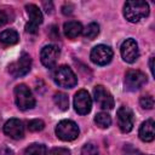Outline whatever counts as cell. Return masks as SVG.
Instances as JSON below:
<instances>
[{"mask_svg":"<svg viewBox=\"0 0 155 155\" xmlns=\"http://www.w3.org/2000/svg\"><path fill=\"white\" fill-rule=\"evenodd\" d=\"M149 15V5L142 0L126 1L124 5V16L131 23H137L140 19L148 17Z\"/></svg>","mask_w":155,"mask_h":155,"instance_id":"1","label":"cell"},{"mask_svg":"<svg viewBox=\"0 0 155 155\" xmlns=\"http://www.w3.org/2000/svg\"><path fill=\"white\" fill-rule=\"evenodd\" d=\"M15 102L21 110H28L35 105V98L30 88L24 84H19L15 87Z\"/></svg>","mask_w":155,"mask_h":155,"instance_id":"2","label":"cell"},{"mask_svg":"<svg viewBox=\"0 0 155 155\" xmlns=\"http://www.w3.org/2000/svg\"><path fill=\"white\" fill-rule=\"evenodd\" d=\"M80 130L78 125L71 120H62L56 126V134L59 139L64 142L74 140L79 137Z\"/></svg>","mask_w":155,"mask_h":155,"instance_id":"3","label":"cell"},{"mask_svg":"<svg viewBox=\"0 0 155 155\" xmlns=\"http://www.w3.org/2000/svg\"><path fill=\"white\" fill-rule=\"evenodd\" d=\"M54 82L64 88H73L78 84V78L68 65H61L53 74Z\"/></svg>","mask_w":155,"mask_h":155,"instance_id":"4","label":"cell"},{"mask_svg":"<svg viewBox=\"0 0 155 155\" xmlns=\"http://www.w3.org/2000/svg\"><path fill=\"white\" fill-rule=\"evenodd\" d=\"M31 68V58L28 53H22L19 58L8 65V73L13 78H21L27 75Z\"/></svg>","mask_w":155,"mask_h":155,"instance_id":"5","label":"cell"},{"mask_svg":"<svg viewBox=\"0 0 155 155\" xmlns=\"http://www.w3.org/2000/svg\"><path fill=\"white\" fill-rule=\"evenodd\" d=\"M25 10L29 16V22L25 24V31L30 34H35L38 31L39 25L42 23V19H44L41 10L34 4L25 5Z\"/></svg>","mask_w":155,"mask_h":155,"instance_id":"6","label":"cell"},{"mask_svg":"<svg viewBox=\"0 0 155 155\" xmlns=\"http://www.w3.org/2000/svg\"><path fill=\"white\" fill-rule=\"evenodd\" d=\"M90 58L97 65H105L113 58V50L107 45H97L92 48Z\"/></svg>","mask_w":155,"mask_h":155,"instance_id":"7","label":"cell"},{"mask_svg":"<svg viewBox=\"0 0 155 155\" xmlns=\"http://www.w3.org/2000/svg\"><path fill=\"white\" fill-rule=\"evenodd\" d=\"M147 82V76L140 70L131 69L125 75V87L128 91H137Z\"/></svg>","mask_w":155,"mask_h":155,"instance_id":"8","label":"cell"},{"mask_svg":"<svg viewBox=\"0 0 155 155\" xmlns=\"http://www.w3.org/2000/svg\"><path fill=\"white\" fill-rule=\"evenodd\" d=\"M92 99L87 91L80 90L74 96V109L80 115H86L91 111Z\"/></svg>","mask_w":155,"mask_h":155,"instance_id":"9","label":"cell"},{"mask_svg":"<svg viewBox=\"0 0 155 155\" xmlns=\"http://www.w3.org/2000/svg\"><path fill=\"white\" fill-rule=\"evenodd\" d=\"M116 117H117V125H119V128L121 130V132L127 133L133 128L134 117H133V111L130 108L120 107L117 109Z\"/></svg>","mask_w":155,"mask_h":155,"instance_id":"10","label":"cell"},{"mask_svg":"<svg viewBox=\"0 0 155 155\" xmlns=\"http://www.w3.org/2000/svg\"><path fill=\"white\" fill-rule=\"evenodd\" d=\"M93 97L99 108H102V109H113L114 108V98H113L111 93L102 85H97L94 87Z\"/></svg>","mask_w":155,"mask_h":155,"instance_id":"11","label":"cell"},{"mask_svg":"<svg viewBox=\"0 0 155 155\" xmlns=\"http://www.w3.org/2000/svg\"><path fill=\"white\" fill-rule=\"evenodd\" d=\"M120 52H121V57H122V59L125 62H127V63L136 62L138 56H139V50H138V45H137L136 40L126 39L121 44Z\"/></svg>","mask_w":155,"mask_h":155,"instance_id":"12","label":"cell"},{"mask_svg":"<svg viewBox=\"0 0 155 155\" xmlns=\"http://www.w3.org/2000/svg\"><path fill=\"white\" fill-rule=\"evenodd\" d=\"M59 53H61V51L56 45H46V46H44L41 52H40L41 63L46 68H53L56 65V63H57Z\"/></svg>","mask_w":155,"mask_h":155,"instance_id":"13","label":"cell"},{"mask_svg":"<svg viewBox=\"0 0 155 155\" xmlns=\"http://www.w3.org/2000/svg\"><path fill=\"white\" fill-rule=\"evenodd\" d=\"M4 133L12 139H21L24 136V126L19 119H10L4 125Z\"/></svg>","mask_w":155,"mask_h":155,"instance_id":"14","label":"cell"},{"mask_svg":"<svg viewBox=\"0 0 155 155\" xmlns=\"http://www.w3.org/2000/svg\"><path fill=\"white\" fill-rule=\"evenodd\" d=\"M155 137L154 132V120L149 119L144 121L139 127V138L143 142H153Z\"/></svg>","mask_w":155,"mask_h":155,"instance_id":"15","label":"cell"},{"mask_svg":"<svg viewBox=\"0 0 155 155\" xmlns=\"http://www.w3.org/2000/svg\"><path fill=\"white\" fill-rule=\"evenodd\" d=\"M63 30H64V34L68 39H75L78 38L84 28L81 25L80 22H76V21H69V22H65L64 23V27H63Z\"/></svg>","mask_w":155,"mask_h":155,"instance_id":"16","label":"cell"},{"mask_svg":"<svg viewBox=\"0 0 155 155\" xmlns=\"http://www.w3.org/2000/svg\"><path fill=\"white\" fill-rule=\"evenodd\" d=\"M18 40H19L18 33L13 29H6L0 33V42L2 45H6V46L15 45L18 42Z\"/></svg>","mask_w":155,"mask_h":155,"instance_id":"17","label":"cell"},{"mask_svg":"<svg viewBox=\"0 0 155 155\" xmlns=\"http://www.w3.org/2000/svg\"><path fill=\"white\" fill-rule=\"evenodd\" d=\"M24 155H47V148L45 144L33 143L25 149Z\"/></svg>","mask_w":155,"mask_h":155,"instance_id":"18","label":"cell"},{"mask_svg":"<svg viewBox=\"0 0 155 155\" xmlns=\"http://www.w3.org/2000/svg\"><path fill=\"white\" fill-rule=\"evenodd\" d=\"M94 122L101 128H108L111 125V117H110V115L108 113L101 111L94 116Z\"/></svg>","mask_w":155,"mask_h":155,"instance_id":"19","label":"cell"},{"mask_svg":"<svg viewBox=\"0 0 155 155\" xmlns=\"http://www.w3.org/2000/svg\"><path fill=\"white\" fill-rule=\"evenodd\" d=\"M53 101H54V104H56L61 110H67L68 107H69L68 96H67L65 93H63V92H57V93H54Z\"/></svg>","mask_w":155,"mask_h":155,"instance_id":"20","label":"cell"},{"mask_svg":"<svg viewBox=\"0 0 155 155\" xmlns=\"http://www.w3.org/2000/svg\"><path fill=\"white\" fill-rule=\"evenodd\" d=\"M84 36L88 40H93L99 34V25L97 23H90L84 30Z\"/></svg>","mask_w":155,"mask_h":155,"instance_id":"21","label":"cell"},{"mask_svg":"<svg viewBox=\"0 0 155 155\" xmlns=\"http://www.w3.org/2000/svg\"><path fill=\"white\" fill-rule=\"evenodd\" d=\"M45 127V122L40 119H34V120H30L28 122V130L31 131V132H39V131H42Z\"/></svg>","mask_w":155,"mask_h":155,"instance_id":"22","label":"cell"},{"mask_svg":"<svg viewBox=\"0 0 155 155\" xmlns=\"http://www.w3.org/2000/svg\"><path fill=\"white\" fill-rule=\"evenodd\" d=\"M81 155H99V150L93 143H87L82 147Z\"/></svg>","mask_w":155,"mask_h":155,"instance_id":"23","label":"cell"},{"mask_svg":"<svg viewBox=\"0 0 155 155\" xmlns=\"http://www.w3.org/2000/svg\"><path fill=\"white\" fill-rule=\"evenodd\" d=\"M139 104L144 109H153V107H154V98H153V96H150V94L142 96L140 99H139Z\"/></svg>","mask_w":155,"mask_h":155,"instance_id":"24","label":"cell"},{"mask_svg":"<svg viewBox=\"0 0 155 155\" xmlns=\"http://www.w3.org/2000/svg\"><path fill=\"white\" fill-rule=\"evenodd\" d=\"M48 155H70V151L65 148H53Z\"/></svg>","mask_w":155,"mask_h":155,"instance_id":"25","label":"cell"},{"mask_svg":"<svg viewBox=\"0 0 155 155\" xmlns=\"http://www.w3.org/2000/svg\"><path fill=\"white\" fill-rule=\"evenodd\" d=\"M0 155H15V153H13L12 149H10L8 147L4 145V147L0 148Z\"/></svg>","mask_w":155,"mask_h":155,"instance_id":"26","label":"cell"},{"mask_svg":"<svg viewBox=\"0 0 155 155\" xmlns=\"http://www.w3.org/2000/svg\"><path fill=\"white\" fill-rule=\"evenodd\" d=\"M73 5L71 4H65L63 7H62V12L64 13V15H71L73 13Z\"/></svg>","mask_w":155,"mask_h":155,"instance_id":"27","label":"cell"},{"mask_svg":"<svg viewBox=\"0 0 155 155\" xmlns=\"http://www.w3.org/2000/svg\"><path fill=\"white\" fill-rule=\"evenodd\" d=\"M7 21H8L7 15H6L2 10H0V27H2L4 24H6V23H7Z\"/></svg>","mask_w":155,"mask_h":155,"instance_id":"28","label":"cell"},{"mask_svg":"<svg viewBox=\"0 0 155 155\" xmlns=\"http://www.w3.org/2000/svg\"><path fill=\"white\" fill-rule=\"evenodd\" d=\"M44 7H45V11L47 13H52V10H53L52 2H44Z\"/></svg>","mask_w":155,"mask_h":155,"instance_id":"29","label":"cell"},{"mask_svg":"<svg viewBox=\"0 0 155 155\" xmlns=\"http://www.w3.org/2000/svg\"><path fill=\"white\" fill-rule=\"evenodd\" d=\"M153 56L150 57V62H149V67H150V71H151V74H154V68H153Z\"/></svg>","mask_w":155,"mask_h":155,"instance_id":"30","label":"cell"},{"mask_svg":"<svg viewBox=\"0 0 155 155\" xmlns=\"http://www.w3.org/2000/svg\"><path fill=\"white\" fill-rule=\"evenodd\" d=\"M140 155H144V154H140Z\"/></svg>","mask_w":155,"mask_h":155,"instance_id":"31","label":"cell"}]
</instances>
